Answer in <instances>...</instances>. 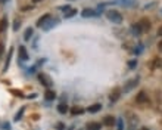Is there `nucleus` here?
<instances>
[{
    "label": "nucleus",
    "mask_w": 162,
    "mask_h": 130,
    "mask_svg": "<svg viewBox=\"0 0 162 130\" xmlns=\"http://www.w3.org/2000/svg\"><path fill=\"white\" fill-rule=\"evenodd\" d=\"M112 3H120V5H122L125 7H136L138 5L137 0H114Z\"/></svg>",
    "instance_id": "obj_4"
},
{
    "label": "nucleus",
    "mask_w": 162,
    "mask_h": 130,
    "mask_svg": "<svg viewBox=\"0 0 162 130\" xmlns=\"http://www.w3.org/2000/svg\"><path fill=\"white\" fill-rule=\"evenodd\" d=\"M74 15H77V9H72V7H69L68 11H65V18H72Z\"/></svg>",
    "instance_id": "obj_20"
},
{
    "label": "nucleus",
    "mask_w": 162,
    "mask_h": 130,
    "mask_svg": "<svg viewBox=\"0 0 162 130\" xmlns=\"http://www.w3.org/2000/svg\"><path fill=\"white\" fill-rule=\"evenodd\" d=\"M115 123H116V120H115L114 115H106V117L103 118V124L108 126V127H114Z\"/></svg>",
    "instance_id": "obj_10"
},
{
    "label": "nucleus",
    "mask_w": 162,
    "mask_h": 130,
    "mask_svg": "<svg viewBox=\"0 0 162 130\" xmlns=\"http://www.w3.org/2000/svg\"><path fill=\"white\" fill-rule=\"evenodd\" d=\"M127 118H128V124H130L131 127H134L136 124H138V117L136 115V114H133V112H128V114H127Z\"/></svg>",
    "instance_id": "obj_8"
},
{
    "label": "nucleus",
    "mask_w": 162,
    "mask_h": 130,
    "mask_svg": "<svg viewBox=\"0 0 162 130\" xmlns=\"http://www.w3.org/2000/svg\"><path fill=\"white\" fill-rule=\"evenodd\" d=\"M12 53H13V47H11V49H9V56L6 58L5 67H3V73H6L7 68H9V65H11V61H12Z\"/></svg>",
    "instance_id": "obj_14"
},
{
    "label": "nucleus",
    "mask_w": 162,
    "mask_h": 130,
    "mask_svg": "<svg viewBox=\"0 0 162 130\" xmlns=\"http://www.w3.org/2000/svg\"><path fill=\"white\" fill-rule=\"evenodd\" d=\"M131 33L134 34V36H140V34L143 33V30H142L140 24H133L131 25Z\"/></svg>",
    "instance_id": "obj_18"
},
{
    "label": "nucleus",
    "mask_w": 162,
    "mask_h": 130,
    "mask_svg": "<svg viewBox=\"0 0 162 130\" xmlns=\"http://www.w3.org/2000/svg\"><path fill=\"white\" fill-rule=\"evenodd\" d=\"M33 7H34V6H30V5H28V6L22 7V11H30V9H33Z\"/></svg>",
    "instance_id": "obj_33"
},
{
    "label": "nucleus",
    "mask_w": 162,
    "mask_h": 130,
    "mask_svg": "<svg viewBox=\"0 0 162 130\" xmlns=\"http://www.w3.org/2000/svg\"><path fill=\"white\" fill-rule=\"evenodd\" d=\"M158 36H161V37H162V25L159 27V30H158Z\"/></svg>",
    "instance_id": "obj_35"
},
{
    "label": "nucleus",
    "mask_w": 162,
    "mask_h": 130,
    "mask_svg": "<svg viewBox=\"0 0 162 130\" xmlns=\"http://www.w3.org/2000/svg\"><path fill=\"white\" fill-rule=\"evenodd\" d=\"M58 24H59V19H56V18H50V19L47 21V22H46V24L43 25L42 28H43L44 31H50L52 28H53V27H56Z\"/></svg>",
    "instance_id": "obj_5"
},
{
    "label": "nucleus",
    "mask_w": 162,
    "mask_h": 130,
    "mask_svg": "<svg viewBox=\"0 0 162 130\" xmlns=\"http://www.w3.org/2000/svg\"><path fill=\"white\" fill-rule=\"evenodd\" d=\"M155 64H156V67H158V68L162 69V59H155Z\"/></svg>",
    "instance_id": "obj_30"
},
{
    "label": "nucleus",
    "mask_w": 162,
    "mask_h": 130,
    "mask_svg": "<svg viewBox=\"0 0 162 130\" xmlns=\"http://www.w3.org/2000/svg\"><path fill=\"white\" fill-rule=\"evenodd\" d=\"M56 129H58V130H63V129H65V126H63V123H56Z\"/></svg>",
    "instance_id": "obj_31"
},
{
    "label": "nucleus",
    "mask_w": 162,
    "mask_h": 130,
    "mask_svg": "<svg viewBox=\"0 0 162 130\" xmlns=\"http://www.w3.org/2000/svg\"><path fill=\"white\" fill-rule=\"evenodd\" d=\"M6 28H7V19L6 18H2V19H0V33H3Z\"/></svg>",
    "instance_id": "obj_22"
},
{
    "label": "nucleus",
    "mask_w": 162,
    "mask_h": 130,
    "mask_svg": "<svg viewBox=\"0 0 162 130\" xmlns=\"http://www.w3.org/2000/svg\"><path fill=\"white\" fill-rule=\"evenodd\" d=\"M0 2H2V3H6L7 0H0Z\"/></svg>",
    "instance_id": "obj_38"
},
{
    "label": "nucleus",
    "mask_w": 162,
    "mask_h": 130,
    "mask_svg": "<svg viewBox=\"0 0 162 130\" xmlns=\"http://www.w3.org/2000/svg\"><path fill=\"white\" fill-rule=\"evenodd\" d=\"M136 65H137V62H136V61H130V62H128V68H130V69H134V68H136Z\"/></svg>",
    "instance_id": "obj_27"
},
{
    "label": "nucleus",
    "mask_w": 162,
    "mask_h": 130,
    "mask_svg": "<svg viewBox=\"0 0 162 130\" xmlns=\"http://www.w3.org/2000/svg\"><path fill=\"white\" fill-rule=\"evenodd\" d=\"M106 18H108L111 22H115V24H121V22H122V15H121L118 11H115V9L106 12Z\"/></svg>",
    "instance_id": "obj_1"
},
{
    "label": "nucleus",
    "mask_w": 162,
    "mask_h": 130,
    "mask_svg": "<svg viewBox=\"0 0 162 130\" xmlns=\"http://www.w3.org/2000/svg\"><path fill=\"white\" fill-rule=\"evenodd\" d=\"M22 114H24V108H22V110H21V111H19L18 114H16V115H15V121H18L19 118L22 117Z\"/></svg>",
    "instance_id": "obj_29"
},
{
    "label": "nucleus",
    "mask_w": 162,
    "mask_h": 130,
    "mask_svg": "<svg viewBox=\"0 0 162 130\" xmlns=\"http://www.w3.org/2000/svg\"><path fill=\"white\" fill-rule=\"evenodd\" d=\"M158 49H159V52H162V40L158 43Z\"/></svg>",
    "instance_id": "obj_34"
},
{
    "label": "nucleus",
    "mask_w": 162,
    "mask_h": 130,
    "mask_svg": "<svg viewBox=\"0 0 162 130\" xmlns=\"http://www.w3.org/2000/svg\"><path fill=\"white\" fill-rule=\"evenodd\" d=\"M69 111H71V114L72 115H83V114H84V108H81V106H72L71 110H69Z\"/></svg>",
    "instance_id": "obj_12"
},
{
    "label": "nucleus",
    "mask_w": 162,
    "mask_h": 130,
    "mask_svg": "<svg viewBox=\"0 0 162 130\" xmlns=\"http://www.w3.org/2000/svg\"><path fill=\"white\" fill-rule=\"evenodd\" d=\"M44 99L46 101H55L56 99V93H55L52 89H47V90L44 92Z\"/></svg>",
    "instance_id": "obj_11"
},
{
    "label": "nucleus",
    "mask_w": 162,
    "mask_h": 130,
    "mask_svg": "<svg viewBox=\"0 0 162 130\" xmlns=\"http://www.w3.org/2000/svg\"><path fill=\"white\" fill-rule=\"evenodd\" d=\"M38 2H42V0H33V3H38Z\"/></svg>",
    "instance_id": "obj_36"
},
{
    "label": "nucleus",
    "mask_w": 162,
    "mask_h": 130,
    "mask_svg": "<svg viewBox=\"0 0 162 130\" xmlns=\"http://www.w3.org/2000/svg\"><path fill=\"white\" fill-rule=\"evenodd\" d=\"M50 18H52V16H50L49 13H44V15H43V16H40V19L37 21V27H43V25L46 24V22H47Z\"/></svg>",
    "instance_id": "obj_13"
},
{
    "label": "nucleus",
    "mask_w": 162,
    "mask_h": 130,
    "mask_svg": "<svg viewBox=\"0 0 162 130\" xmlns=\"http://www.w3.org/2000/svg\"><path fill=\"white\" fill-rule=\"evenodd\" d=\"M33 33H34V30H33V28H27V31H25V34H24V40L25 42H28V40H30L31 38V36H33Z\"/></svg>",
    "instance_id": "obj_21"
},
{
    "label": "nucleus",
    "mask_w": 162,
    "mask_h": 130,
    "mask_svg": "<svg viewBox=\"0 0 162 130\" xmlns=\"http://www.w3.org/2000/svg\"><path fill=\"white\" fill-rule=\"evenodd\" d=\"M140 130H150V129H147V127H142Z\"/></svg>",
    "instance_id": "obj_37"
},
{
    "label": "nucleus",
    "mask_w": 162,
    "mask_h": 130,
    "mask_svg": "<svg viewBox=\"0 0 162 130\" xmlns=\"http://www.w3.org/2000/svg\"><path fill=\"white\" fill-rule=\"evenodd\" d=\"M116 127H118V130H124V121H122V118H116Z\"/></svg>",
    "instance_id": "obj_24"
},
{
    "label": "nucleus",
    "mask_w": 162,
    "mask_h": 130,
    "mask_svg": "<svg viewBox=\"0 0 162 130\" xmlns=\"http://www.w3.org/2000/svg\"><path fill=\"white\" fill-rule=\"evenodd\" d=\"M38 80L42 83L44 87H47V89H52L53 87V80L49 77L47 74H38Z\"/></svg>",
    "instance_id": "obj_2"
},
{
    "label": "nucleus",
    "mask_w": 162,
    "mask_h": 130,
    "mask_svg": "<svg viewBox=\"0 0 162 130\" xmlns=\"http://www.w3.org/2000/svg\"><path fill=\"white\" fill-rule=\"evenodd\" d=\"M85 129H87V130H100V129H102V124L96 123V121H91V123H87Z\"/></svg>",
    "instance_id": "obj_16"
},
{
    "label": "nucleus",
    "mask_w": 162,
    "mask_h": 130,
    "mask_svg": "<svg viewBox=\"0 0 162 130\" xmlns=\"http://www.w3.org/2000/svg\"><path fill=\"white\" fill-rule=\"evenodd\" d=\"M19 59H22V61H28V53H27L25 46H19Z\"/></svg>",
    "instance_id": "obj_15"
},
{
    "label": "nucleus",
    "mask_w": 162,
    "mask_h": 130,
    "mask_svg": "<svg viewBox=\"0 0 162 130\" xmlns=\"http://www.w3.org/2000/svg\"><path fill=\"white\" fill-rule=\"evenodd\" d=\"M138 83H140V77H136V78H133V80L127 81L125 86H124V92H131L134 87L138 86Z\"/></svg>",
    "instance_id": "obj_3"
},
{
    "label": "nucleus",
    "mask_w": 162,
    "mask_h": 130,
    "mask_svg": "<svg viewBox=\"0 0 162 130\" xmlns=\"http://www.w3.org/2000/svg\"><path fill=\"white\" fill-rule=\"evenodd\" d=\"M120 96H121V92L116 89V90H114V92L109 95V101H111V102H116V101L120 99Z\"/></svg>",
    "instance_id": "obj_19"
},
{
    "label": "nucleus",
    "mask_w": 162,
    "mask_h": 130,
    "mask_svg": "<svg viewBox=\"0 0 162 130\" xmlns=\"http://www.w3.org/2000/svg\"><path fill=\"white\" fill-rule=\"evenodd\" d=\"M100 110H102V105H100V104H94V105H90L89 108H87V112L96 114V112H99Z\"/></svg>",
    "instance_id": "obj_17"
},
{
    "label": "nucleus",
    "mask_w": 162,
    "mask_h": 130,
    "mask_svg": "<svg viewBox=\"0 0 162 130\" xmlns=\"http://www.w3.org/2000/svg\"><path fill=\"white\" fill-rule=\"evenodd\" d=\"M81 16H83V18H93V16H99V13H97V11H94V9H83Z\"/></svg>",
    "instance_id": "obj_7"
},
{
    "label": "nucleus",
    "mask_w": 162,
    "mask_h": 130,
    "mask_svg": "<svg viewBox=\"0 0 162 130\" xmlns=\"http://www.w3.org/2000/svg\"><path fill=\"white\" fill-rule=\"evenodd\" d=\"M140 27H142V30H143V33H147V31L152 28V24H150V21L147 18H142L140 19Z\"/></svg>",
    "instance_id": "obj_6"
},
{
    "label": "nucleus",
    "mask_w": 162,
    "mask_h": 130,
    "mask_svg": "<svg viewBox=\"0 0 162 130\" xmlns=\"http://www.w3.org/2000/svg\"><path fill=\"white\" fill-rule=\"evenodd\" d=\"M142 50H143V46H142V44H138V46L133 50V52H134V55H140V53H142Z\"/></svg>",
    "instance_id": "obj_26"
},
{
    "label": "nucleus",
    "mask_w": 162,
    "mask_h": 130,
    "mask_svg": "<svg viewBox=\"0 0 162 130\" xmlns=\"http://www.w3.org/2000/svg\"><path fill=\"white\" fill-rule=\"evenodd\" d=\"M3 53H5V43L0 42V58L3 56Z\"/></svg>",
    "instance_id": "obj_28"
},
{
    "label": "nucleus",
    "mask_w": 162,
    "mask_h": 130,
    "mask_svg": "<svg viewBox=\"0 0 162 130\" xmlns=\"http://www.w3.org/2000/svg\"><path fill=\"white\" fill-rule=\"evenodd\" d=\"M19 27H21V19L16 18L15 19V22H13V31H18Z\"/></svg>",
    "instance_id": "obj_25"
},
{
    "label": "nucleus",
    "mask_w": 162,
    "mask_h": 130,
    "mask_svg": "<svg viewBox=\"0 0 162 130\" xmlns=\"http://www.w3.org/2000/svg\"><path fill=\"white\" fill-rule=\"evenodd\" d=\"M2 129H5V130H11V124H9V123H3Z\"/></svg>",
    "instance_id": "obj_32"
},
{
    "label": "nucleus",
    "mask_w": 162,
    "mask_h": 130,
    "mask_svg": "<svg viewBox=\"0 0 162 130\" xmlns=\"http://www.w3.org/2000/svg\"><path fill=\"white\" fill-rule=\"evenodd\" d=\"M58 111H59L60 114H66V112H68V105H65V104H59V105H58Z\"/></svg>",
    "instance_id": "obj_23"
},
{
    "label": "nucleus",
    "mask_w": 162,
    "mask_h": 130,
    "mask_svg": "<svg viewBox=\"0 0 162 130\" xmlns=\"http://www.w3.org/2000/svg\"><path fill=\"white\" fill-rule=\"evenodd\" d=\"M147 101H149V98H147L146 92H138V95L136 96V102L137 104H146Z\"/></svg>",
    "instance_id": "obj_9"
}]
</instances>
